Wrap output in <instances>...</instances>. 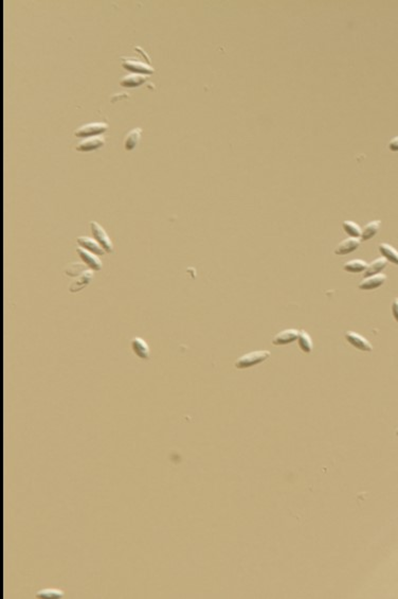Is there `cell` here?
Instances as JSON below:
<instances>
[{
	"mask_svg": "<svg viewBox=\"0 0 398 599\" xmlns=\"http://www.w3.org/2000/svg\"><path fill=\"white\" fill-rule=\"evenodd\" d=\"M270 355H271V353L267 350L252 351V352L246 353L236 360L235 367L238 369L250 368L252 366L259 365V364L265 362V361L270 357Z\"/></svg>",
	"mask_w": 398,
	"mask_h": 599,
	"instance_id": "cell-1",
	"label": "cell"
},
{
	"mask_svg": "<svg viewBox=\"0 0 398 599\" xmlns=\"http://www.w3.org/2000/svg\"><path fill=\"white\" fill-rule=\"evenodd\" d=\"M108 130V125L105 122H92L88 125L82 126L75 131V136L80 138H88L93 136H100L104 132Z\"/></svg>",
	"mask_w": 398,
	"mask_h": 599,
	"instance_id": "cell-2",
	"label": "cell"
},
{
	"mask_svg": "<svg viewBox=\"0 0 398 599\" xmlns=\"http://www.w3.org/2000/svg\"><path fill=\"white\" fill-rule=\"evenodd\" d=\"M122 60V66L124 67L126 70L131 71L132 73H138V74H153L154 73V68L151 67L150 65H148L147 63L144 62H141L135 58H121Z\"/></svg>",
	"mask_w": 398,
	"mask_h": 599,
	"instance_id": "cell-3",
	"label": "cell"
},
{
	"mask_svg": "<svg viewBox=\"0 0 398 599\" xmlns=\"http://www.w3.org/2000/svg\"><path fill=\"white\" fill-rule=\"evenodd\" d=\"M90 227H91V232L94 236V239L99 242V244L103 247L104 251L108 254L113 253L112 242L110 240V237L108 236V234L106 233V231L104 230V228L98 222H94V221L90 222Z\"/></svg>",
	"mask_w": 398,
	"mask_h": 599,
	"instance_id": "cell-4",
	"label": "cell"
},
{
	"mask_svg": "<svg viewBox=\"0 0 398 599\" xmlns=\"http://www.w3.org/2000/svg\"><path fill=\"white\" fill-rule=\"evenodd\" d=\"M345 338L350 345L360 351H366V352H371V351L373 350V346L371 345V343H369L366 338L356 333V332H354V331H347L345 333Z\"/></svg>",
	"mask_w": 398,
	"mask_h": 599,
	"instance_id": "cell-5",
	"label": "cell"
},
{
	"mask_svg": "<svg viewBox=\"0 0 398 599\" xmlns=\"http://www.w3.org/2000/svg\"><path fill=\"white\" fill-rule=\"evenodd\" d=\"M77 252L80 256V258L82 259V261L86 264L90 270L100 271L102 269V262L98 258V255L93 254L87 250H85V249H83V247H79Z\"/></svg>",
	"mask_w": 398,
	"mask_h": 599,
	"instance_id": "cell-6",
	"label": "cell"
},
{
	"mask_svg": "<svg viewBox=\"0 0 398 599\" xmlns=\"http://www.w3.org/2000/svg\"><path fill=\"white\" fill-rule=\"evenodd\" d=\"M300 335V331L296 330V329H286L284 331H281L280 333H278L276 336L273 337L272 339V344L276 345V346H281V345H288L293 343V341L297 340L299 338Z\"/></svg>",
	"mask_w": 398,
	"mask_h": 599,
	"instance_id": "cell-7",
	"label": "cell"
},
{
	"mask_svg": "<svg viewBox=\"0 0 398 599\" xmlns=\"http://www.w3.org/2000/svg\"><path fill=\"white\" fill-rule=\"evenodd\" d=\"M386 281V276L384 274H378L371 276V277L364 278L361 282L359 283L358 289L362 291H369L380 288L381 285Z\"/></svg>",
	"mask_w": 398,
	"mask_h": 599,
	"instance_id": "cell-8",
	"label": "cell"
},
{
	"mask_svg": "<svg viewBox=\"0 0 398 599\" xmlns=\"http://www.w3.org/2000/svg\"><path fill=\"white\" fill-rule=\"evenodd\" d=\"M104 144H105V140L101 136L88 137L80 142L77 147V150L80 152H90L100 149L102 146H104Z\"/></svg>",
	"mask_w": 398,
	"mask_h": 599,
	"instance_id": "cell-9",
	"label": "cell"
},
{
	"mask_svg": "<svg viewBox=\"0 0 398 599\" xmlns=\"http://www.w3.org/2000/svg\"><path fill=\"white\" fill-rule=\"evenodd\" d=\"M78 243L81 245V247H83V249L87 250L98 256H102L106 253L96 239H91V237H89V236H85V235L79 236Z\"/></svg>",
	"mask_w": 398,
	"mask_h": 599,
	"instance_id": "cell-10",
	"label": "cell"
},
{
	"mask_svg": "<svg viewBox=\"0 0 398 599\" xmlns=\"http://www.w3.org/2000/svg\"><path fill=\"white\" fill-rule=\"evenodd\" d=\"M360 242H361V240L357 239V237H348V239L342 241L336 247L335 254L338 256H344L353 253L358 249Z\"/></svg>",
	"mask_w": 398,
	"mask_h": 599,
	"instance_id": "cell-11",
	"label": "cell"
},
{
	"mask_svg": "<svg viewBox=\"0 0 398 599\" xmlns=\"http://www.w3.org/2000/svg\"><path fill=\"white\" fill-rule=\"evenodd\" d=\"M131 349L134 353L142 360L149 358V347L146 344V341L139 336H136L131 339Z\"/></svg>",
	"mask_w": 398,
	"mask_h": 599,
	"instance_id": "cell-12",
	"label": "cell"
},
{
	"mask_svg": "<svg viewBox=\"0 0 398 599\" xmlns=\"http://www.w3.org/2000/svg\"><path fill=\"white\" fill-rule=\"evenodd\" d=\"M93 278V273L92 270H87L85 271L82 275H80L79 277L77 278V280L73 281L70 285V292L71 293H75V292H79L81 290H83L84 288H86L87 285L91 282Z\"/></svg>",
	"mask_w": 398,
	"mask_h": 599,
	"instance_id": "cell-13",
	"label": "cell"
},
{
	"mask_svg": "<svg viewBox=\"0 0 398 599\" xmlns=\"http://www.w3.org/2000/svg\"><path fill=\"white\" fill-rule=\"evenodd\" d=\"M145 81H146V77L144 74L130 73V74L125 75V77L121 80L120 84L123 87L134 88V87H138V86H140V85L145 83Z\"/></svg>",
	"mask_w": 398,
	"mask_h": 599,
	"instance_id": "cell-14",
	"label": "cell"
},
{
	"mask_svg": "<svg viewBox=\"0 0 398 599\" xmlns=\"http://www.w3.org/2000/svg\"><path fill=\"white\" fill-rule=\"evenodd\" d=\"M386 264H387V261L384 258H378L375 261L367 264V268L364 271V275H363L364 278L380 274L385 269Z\"/></svg>",
	"mask_w": 398,
	"mask_h": 599,
	"instance_id": "cell-15",
	"label": "cell"
},
{
	"mask_svg": "<svg viewBox=\"0 0 398 599\" xmlns=\"http://www.w3.org/2000/svg\"><path fill=\"white\" fill-rule=\"evenodd\" d=\"M379 252H380V254L386 261H390L398 265V252L393 246H391L390 244L382 243L379 245Z\"/></svg>",
	"mask_w": 398,
	"mask_h": 599,
	"instance_id": "cell-16",
	"label": "cell"
},
{
	"mask_svg": "<svg viewBox=\"0 0 398 599\" xmlns=\"http://www.w3.org/2000/svg\"><path fill=\"white\" fill-rule=\"evenodd\" d=\"M380 221H373V222H369L366 226H364V228L361 231V236H360V239L361 241H368L371 240L372 237H374L377 232L380 229Z\"/></svg>",
	"mask_w": 398,
	"mask_h": 599,
	"instance_id": "cell-17",
	"label": "cell"
},
{
	"mask_svg": "<svg viewBox=\"0 0 398 599\" xmlns=\"http://www.w3.org/2000/svg\"><path fill=\"white\" fill-rule=\"evenodd\" d=\"M141 134H142V130L139 128L131 130L128 133L127 136L125 137V141H124V146L127 151H131L136 148V146L138 145V142L141 138Z\"/></svg>",
	"mask_w": 398,
	"mask_h": 599,
	"instance_id": "cell-18",
	"label": "cell"
},
{
	"mask_svg": "<svg viewBox=\"0 0 398 599\" xmlns=\"http://www.w3.org/2000/svg\"><path fill=\"white\" fill-rule=\"evenodd\" d=\"M298 343H299V347L301 348V350L303 352L305 353H310L312 351V348H314V345H312V339L309 336V334L307 333L306 331L304 330H301L300 331V335L298 338Z\"/></svg>",
	"mask_w": 398,
	"mask_h": 599,
	"instance_id": "cell-19",
	"label": "cell"
},
{
	"mask_svg": "<svg viewBox=\"0 0 398 599\" xmlns=\"http://www.w3.org/2000/svg\"><path fill=\"white\" fill-rule=\"evenodd\" d=\"M85 271H87L86 264L79 263V262H72L66 266L64 272L66 275L69 276V277H79V276L82 275Z\"/></svg>",
	"mask_w": 398,
	"mask_h": 599,
	"instance_id": "cell-20",
	"label": "cell"
},
{
	"mask_svg": "<svg viewBox=\"0 0 398 599\" xmlns=\"http://www.w3.org/2000/svg\"><path fill=\"white\" fill-rule=\"evenodd\" d=\"M36 597L40 599H60L64 597V592L58 588H44L36 593Z\"/></svg>",
	"mask_w": 398,
	"mask_h": 599,
	"instance_id": "cell-21",
	"label": "cell"
},
{
	"mask_svg": "<svg viewBox=\"0 0 398 599\" xmlns=\"http://www.w3.org/2000/svg\"><path fill=\"white\" fill-rule=\"evenodd\" d=\"M367 268V263L363 260H352L346 262L343 266V269L348 273H361L365 271Z\"/></svg>",
	"mask_w": 398,
	"mask_h": 599,
	"instance_id": "cell-22",
	"label": "cell"
},
{
	"mask_svg": "<svg viewBox=\"0 0 398 599\" xmlns=\"http://www.w3.org/2000/svg\"><path fill=\"white\" fill-rule=\"evenodd\" d=\"M343 229L344 231L352 237H360L361 236V229H360V227L353 221H344L343 222Z\"/></svg>",
	"mask_w": 398,
	"mask_h": 599,
	"instance_id": "cell-23",
	"label": "cell"
},
{
	"mask_svg": "<svg viewBox=\"0 0 398 599\" xmlns=\"http://www.w3.org/2000/svg\"><path fill=\"white\" fill-rule=\"evenodd\" d=\"M392 314L394 319L398 322V298H395L392 302Z\"/></svg>",
	"mask_w": 398,
	"mask_h": 599,
	"instance_id": "cell-24",
	"label": "cell"
},
{
	"mask_svg": "<svg viewBox=\"0 0 398 599\" xmlns=\"http://www.w3.org/2000/svg\"><path fill=\"white\" fill-rule=\"evenodd\" d=\"M388 149H390L392 152H398V136L394 137L390 141V144H388Z\"/></svg>",
	"mask_w": 398,
	"mask_h": 599,
	"instance_id": "cell-25",
	"label": "cell"
},
{
	"mask_svg": "<svg viewBox=\"0 0 398 599\" xmlns=\"http://www.w3.org/2000/svg\"><path fill=\"white\" fill-rule=\"evenodd\" d=\"M135 50H136V51H139V52H141V53H142V56H143V58H145V59H146V61H147V63H149V62H150V60H149V58H148V56H147V54H146V52H144V51H143V50H142V49H141V48H139V47H136V48H135Z\"/></svg>",
	"mask_w": 398,
	"mask_h": 599,
	"instance_id": "cell-26",
	"label": "cell"
},
{
	"mask_svg": "<svg viewBox=\"0 0 398 599\" xmlns=\"http://www.w3.org/2000/svg\"><path fill=\"white\" fill-rule=\"evenodd\" d=\"M395 434H396V436H398V429L395 431Z\"/></svg>",
	"mask_w": 398,
	"mask_h": 599,
	"instance_id": "cell-27",
	"label": "cell"
}]
</instances>
